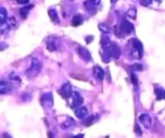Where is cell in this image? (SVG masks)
Wrapping results in <instances>:
<instances>
[{
    "label": "cell",
    "mask_w": 165,
    "mask_h": 138,
    "mask_svg": "<svg viewBox=\"0 0 165 138\" xmlns=\"http://www.w3.org/2000/svg\"><path fill=\"white\" fill-rule=\"evenodd\" d=\"M134 29V26L132 25L131 23L127 22V21H124L121 25V32H124V33H130V32H132V30Z\"/></svg>",
    "instance_id": "obj_4"
},
{
    "label": "cell",
    "mask_w": 165,
    "mask_h": 138,
    "mask_svg": "<svg viewBox=\"0 0 165 138\" xmlns=\"http://www.w3.org/2000/svg\"><path fill=\"white\" fill-rule=\"evenodd\" d=\"M94 75L96 78L99 79V80H102L104 78V71L101 68H100L99 66H96L94 68Z\"/></svg>",
    "instance_id": "obj_9"
},
{
    "label": "cell",
    "mask_w": 165,
    "mask_h": 138,
    "mask_svg": "<svg viewBox=\"0 0 165 138\" xmlns=\"http://www.w3.org/2000/svg\"><path fill=\"white\" fill-rule=\"evenodd\" d=\"M72 97H73V107H78L82 103V96L80 95L78 92L74 93Z\"/></svg>",
    "instance_id": "obj_8"
},
{
    "label": "cell",
    "mask_w": 165,
    "mask_h": 138,
    "mask_svg": "<svg viewBox=\"0 0 165 138\" xmlns=\"http://www.w3.org/2000/svg\"><path fill=\"white\" fill-rule=\"evenodd\" d=\"M78 53H79L80 57H81L83 60L86 61V62H89V61L91 60V56H90V53L88 52L86 48H79L78 49Z\"/></svg>",
    "instance_id": "obj_3"
},
{
    "label": "cell",
    "mask_w": 165,
    "mask_h": 138,
    "mask_svg": "<svg viewBox=\"0 0 165 138\" xmlns=\"http://www.w3.org/2000/svg\"><path fill=\"white\" fill-rule=\"evenodd\" d=\"M131 78H132V83H133L134 85H137L138 84V78H137V77L135 76V74H132V77H131Z\"/></svg>",
    "instance_id": "obj_17"
},
{
    "label": "cell",
    "mask_w": 165,
    "mask_h": 138,
    "mask_svg": "<svg viewBox=\"0 0 165 138\" xmlns=\"http://www.w3.org/2000/svg\"><path fill=\"white\" fill-rule=\"evenodd\" d=\"M87 112H88L87 109H86V108H84V107H80V108H78L76 109L75 115L78 118L82 119L86 116Z\"/></svg>",
    "instance_id": "obj_6"
},
{
    "label": "cell",
    "mask_w": 165,
    "mask_h": 138,
    "mask_svg": "<svg viewBox=\"0 0 165 138\" xmlns=\"http://www.w3.org/2000/svg\"><path fill=\"white\" fill-rule=\"evenodd\" d=\"M109 56L113 57L114 58H118L121 54V51H120V48L118 47L116 44H113L111 47H109Z\"/></svg>",
    "instance_id": "obj_2"
},
{
    "label": "cell",
    "mask_w": 165,
    "mask_h": 138,
    "mask_svg": "<svg viewBox=\"0 0 165 138\" xmlns=\"http://www.w3.org/2000/svg\"><path fill=\"white\" fill-rule=\"evenodd\" d=\"M61 95L65 98H67V97H69L70 94H72V90H71V86L70 84L67 83L65 86H63V87L61 88Z\"/></svg>",
    "instance_id": "obj_7"
},
{
    "label": "cell",
    "mask_w": 165,
    "mask_h": 138,
    "mask_svg": "<svg viewBox=\"0 0 165 138\" xmlns=\"http://www.w3.org/2000/svg\"><path fill=\"white\" fill-rule=\"evenodd\" d=\"M49 16L51 17V20L55 23H59V18H58V16L56 14V12L55 11H50L49 12Z\"/></svg>",
    "instance_id": "obj_12"
},
{
    "label": "cell",
    "mask_w": 165,
    "mask_h": 138,
    "mask_svg": "<svg viewBox=\"0 0 165 138\" xmlns=\"http://www.w3.org/2000/svg\"><path fill=\"white\" fill-rule=\"evenodd\" d=\"M42 68V64L37 58H33L32 60L31 66L27 70V76L28 78H33L39 74Z\"/></svg>",
    "instance_id": "obj_1"
},
{
    "label": "cell",
    "mask_w": 165,
    "mask_h": 138,
    "mask_svg": "<svg viewBox=\"0 0 165 138\" xmlns=\"http://www.w3.org/2000/svg\"><path fill=\"white\" fill-rule=\"evenodd\" d=\"M139 120L141 121L142 124L145 126V128H149L151 127V118H150V116L147 114H143L141 116H139Z\"/></svg>",
    "instance_id": "obj_5"
},
{
    "label": "cell",
    "mask_w": 165,
    "mask_h": 138,
    "mask_svg": "<svg viewBox=\"0 0 165 138\" xmlns=\"http://www.w3.org/2000/svg\"><path fill=\"white\" fill-rule=\"evenodd\" d=\"M10 90V86L6 82L0 81V94H5Z\"/></svg>",
    "instance_id": "obj_10"
},
{
    "label": "cell",
    "mask_w": 165,
    "mask_h": 138,
    "mask_svg": "<svg viewBox=\"0 0 165 138\" xmlns=\"http://www.w3.org/2000/svg\"><path fill=\"white\" fill-rule=\"evenodd\" d=\"M72 24L74 26H78L80 24H82V18L81 16H74L72 21Z\"/></svg>",
    "instance_id": "obj_11"
},
{
    "label": "cell",
    "mask_w": 165,
    "mask_h": 138,
    "mask_svg": "<svg viewBox=\"0 0 165 138\" xmlns=\"http://www.w3.org/2000/svg\"><path fill=\"white\" fill-rule=\"evenodd\" d=\"M101 44L103 48H105V47H108V48H109V45H110V44H109V40L108 38H102V40H101Z\"/></svg>",
    "instance_id": "obj_16"
},
{
    "label": "cell",
    "mask_w": 165,
    "mask_h": 138,
    "mask_svg": "<svg viewBox=\"0 0 165 138\" xmlns=\"http://www.w3.org/2000/svg\"><path fill=\"white\" fill-rule=\"evenodd\" d=\"M48 48L50 51H53V50H56V45L55 44L52 42H50L49 44H48Z\"/></svg>",
    "instance_id": "obj_18"
},
{
    "label": "cell",
    "mask_w": 165,
    "mask_h": 138,
    "mask_svg": "<svg viewBox=\"0 0 165 138\" xmlns=\"http://www.w3.org/2000/svg\"><path fill=\"white\" fill-rule=\"evenodd\" d=\"M158 90H159V91H155V94H157L159 99H163L164 98V90H163V89L162 87H159Z\"/></svg>",
    "instance_id": "obj_14"
},
{
    "label": "cell",
    "mask_w": 165,
    "mask_h": 138,
    "mask_svg": "<svg viewBox=\"0 0 165 138\" xmlns=\"http://www.w3.org/2000/svg\"><path fill=\"white\" fill-rule=\"evenodd\" d=\"M19 3H27L28 2V0H16Z\"/></svg>",
    "instance_id": "obj_19"
},
{
    "label": "cell",
    "mask_w": 165,
    "mask_h": 138,
    "mask_svg": "<svg viewBox=\"0 0 165 138\" xmlns=\"http://www.w3.org/2000/svg\"><path fill=\"white\" fill-rule=\"evenodd\" d=\"M7 12L5 9H1L0 10V24H4L5 20H6Z\"/></svg>",
    "instance_id": "obj_13"
},
{
    "label": "cell",
    "mask_w": 165,
    "mask_h": 138,
    "mask_svg": "<svg viewBox=\"0 0 165 138\" xmlns=\"http://www.w3.org/2000/svg\"><path fill=\"white\" fill-rule=\"evenodd\" d=\"M31 7H26L24 8H22L21 9V15H22L23 18H26V16H28V12H29V11H30Z\"/></svg>",
    "instance_id": "obj_15"
}]
</instances>
